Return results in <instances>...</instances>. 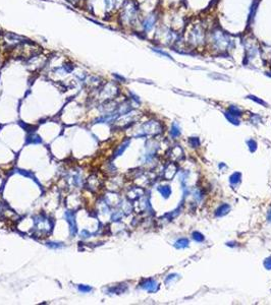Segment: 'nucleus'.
<instances>
[{
    "label": "nucleus",
    "instance_id": "1",
    "mask_svg": "<svg viewBox=\"0 0 271 305\" xmlns=\"http://www.w3.org/2000/svg\"><path fill=\"white\" fill-rule=\"evenodd\" d=\"M207 41L212 50L219 53H224L234 47V40L219 27L211 30V33L207 36Z\"/></svg>",
    "mask_w": 271,
    "mask_h": 305
},
{
    "label": "nucleus",
    "instance_id": "2",
    "mask_svg": "<svg viewBox=\"0 0 271 305\" xmlns=\"http://www.w3.org/2000/svg\"><path fill=\"white\" fill-rule=\"evenodd\" d=\"M140 17V8L138 3L134 0H127L123 5L119 12V23L123 27L136 26Z\"/></svg>",
    "mask_w": 271,
    "mask_h": 305
},
{
    "label": "nucleus",
    "instance_id": "3",
    "mask_svg": "<svg viewBox=\"0 0 271 305\" xmlns=\"http://www.w3.org/2000/svg\"><path fill=\"white\" fill-rule=\"evenodd\" d=\"M207 41V35L206 30L201 23H195L191 27L187 36V42L188 44L194 48L203 47L206 44Z\"/></svg>",
    "mask_w": 271,
    "mask_h": 305
},
{
    "label": "nucleus",
    "instance_id": "4",
    "mask_svg": "<svg viewBox=\"0 0 271 305\" xmlns=\"http://www.w3.org/2000/svg\"><path fill=\"white\" fill-rule=\"evenodd\" d=\"M158 37L160 41H162L164 44H173L176 41H178V35L174 30L168 29L166 27H161L157 30Z\"/></svg>",
    "mask_w": 271,
    "mask_h": 305
},
{
    "label": "nucleus",
    "instance_id": "5",
    "mask_svg": "<svg viewBox=\"0 0 271 305\" xmlns=\"http://www.w3.org/2000/svg\"><path fill=\"white\" fill-rule=\"evenodd\" d=\"M157 20H158V14L156 12H151V13L146 15L141 23L143 32L146 34L152 32L155 29V27H156Z\"/></svg>",
    "mask_w": 271,
    "mask_h": 305
},
{
    "label": "nucleus",
    "instance_id": "6",
    "mask_svg": "<svg viewBox=\"0 0 271 305\" xmlns=\"http://www.w3.org/2000/svg\"><path fill=\"white\" fill-rule=\"evenodd\" d=\"M245 48H246V59H247V62H251L255 59L256 57H258L259 55V48L258 46L256 45V42L255 41H247L246 42V45H245Z\"/></svg>",
    "mask_w": 271,
    "mask_h": 305
},
{
    "label": "nucleus",
    "instance_id": "7",
    "mask_svg": "<svg viewBox=\"0 0 271 305\" xmlns=\"http://www.w3.org/2000/svg\"><path fill=\"white\" fill-rule=\"evenodd\" d=\"M24 37H20L16 34H13V33H6L4 35V41L6 44L13 46V47H16V46L20 45V44H23L24 42Z\"/></svg>",
    "mask_w": 271,
    "mask_h": 305
},
{
    "label": "nucleus",
    "instance_id": "8",
    "mask_svg": "<svg viewBox=\"0 0 271 305\" xmlns=\"http://www.w3.org/2000/svg\"><path fill=\"white\" fill-rule=\"evenodd\" d=\"M74 69H75L74 63L66 62L64 64H62L61 66L56 67L54 70H55V72H58V73H60V74H68V73L74 71Z\"/></svg>",
    "mask_w": 271,
    "mask_h": 305
},
{
    "label": "nucleus",
    "instance_id": "9",
    "mask_svg": "<svg viewBox=\"0 0 271 305\" xmlns=\"http://www.w3.org/2000/svg\"><path fill=\"white\" fill-rule=\"evenodd\" d=\"M141 287L149 292H156L158 290V283L155 282L154 280L148 279V280H145L144 282L141 284Z\"/></svg>",
    "mask_w": 271,
    "mask_h": 305
},
{
    "label": "nucleus",
    "instance_id": "10",
    "mask_svg": "<svg viewBox=\"0 0 271 305\" xmlns=\"http://www.w3.org/2000/svg\"><path fill=\"white\" fill-rule=\"evenodd\" d=\"M104 5H105V10L108 12L117 10L116 1H115V0H104Z\"/></svg>",
    "mask_w": 271,
    "mask_h": 305
},
{
    "label": "nucleus",
    "instance_id": "11",
    "mask_svg": "<svg viewBox=\"0 0 271 305\" xmlns=\"http://www.w3.org/2000/svg\"><path fill=\"white\" fill-rule=\"evenodd\" d=\"M229 210H230L229 204L224 203V204H222V206H220L217 209V210H216V216H218V217L224 216V215H226V214L229 212Z\"/></svg>",
    "mask_w": 271,
    "mask_h": 305
},
{
    "label": "nucleus",
    "instance_id": "12",
    "mask_svg": "<svg viewBox=\"0 0 271 305\" xmlns=\"http://www.w3.org/2000/svg\"><path fill=\"white\" fill-rule=\"evenodd\" d=\"M65 218L68 219V222L71 225V233L75 234V218H74V215L71 213H66L65 214Z\"/></svg>",
    "mask_w": 271,
    "mask_h": 305
},
{
    "label": "nucleus",
    "instance_id": "13",
    "mask_svg": "<svg viewBox=\"0 0 271 305\" xmlns=\"http://www.w3.org/2000/svg\"><path fill=\"white\" fill-rule=\"evenodd\" d=\"M188 246H189V240L187 238H181V239H179L175 242L176 248H185Z\"/></svg>",
    "mask_w": 271,
    "mask_h": 305
},
{
    "label": "nucleus",
    "instance_id": "14",
    "mask_svg": "<svg viewBox=\"0 0 271 305\" xmlns=\"http://www.w3.org/2000/svg\"><path fill=\"white\" fill-rule=\"evenodd\" d=\"M151 49H152V51H153V52H155V53H157V54H159V55H161V56L166 57V58H168V59H172L171 56H170V55H169L168 53H167V52L163 51L162 49L157 48V47H152Z\"/></svg>",
    "mask_w": 271,
    "mask_h": 305
},
{
    "label": "nucleus",
    "instance_id": "15",
    "mask_svg": "<svg viewBox=\"0 0 271 305\" xmlns=\"http://www.w3.org/2000/svg\"><path fill=\"white\" fill-rule=\"evenodd\" d=\"M225 117H226L228 120H229L231 123H233V124H240V121H239V119H237L236 116H234L233 114H231V113L229 111H227V112H225Z\"/></svg>",
    "mask_w": 271,
    "mask_h": 305
},
{
    "label": "nucleus",
    "instance_id": "16",
    "mask_svg": "<svg viewBox=\"0 0 271 305\" xmlns=\"http://www.w3.org/2000/svg\"><path fill=\"white\" fill-rule=\"evenodd\" d=\"M159 191L164 197H168L171 194V189H170L169 186H161V187H159Z\"/></svg>",
    "mask_w": 271,
    "mask_h": 305
},
{
    "label": "nucleus",
    "instance_id": "17",
    "mask_svg": "<svg viewBox=\"0 0 271 305\" xmlns=\"http://www.w3.org/2000/svg\"><path fill=\"white\" fill-rule=\"evenodd\" d=\"M168 173L170 174L169 177H168V180H170L173 176H174V174L176 173V167H175L173 164H170V165H169V168L167 167V169H166V171H165V175H167V174H168Z\"/></svg>",
    "mask_w": 271,
    "mask_h": 305
},
{
    "label": "nucleus",
    "instance_id": "18",
    "mask_svg": "<svg viewBox=\"0 0 271 305\" xmlns=\"http://www.w3.org/2000/svg\"><path fill=\"white\" fill-rule=\"evenodd\" d=\"M230 183L231 184H236V183H239L240 182V173H233V175L230 176Z\"/></svg>",
    "mask_w": 271,
    "mask_h": 305
},
{
    "label": "nucleus",
    "instance_id": "19",
    "mask_svg": "<svg viewBox=\"0 0 271 305\" xmlns=\"http://www.w3.org/2000/svg\"><path fill=\"white\" fill-rule=\"evenodd\" d=\"M228 111H229L231 114H233L234 116H236V117H239V116L242 114V111H240V109L237 108V107H236V106H230Z\"/></svg>",
    "mask_w": 271,
    "mask_h": 305
},
{
    "label": "nucleus",
    "instance_id": "20",
    "mask_svg": "<svg viewBox=\"0 0 271 305\" xmlns=\"http://www.w3.org/2000/svg\"><path fill=\"white\" fill-rule=\"evenodd\" d=\"M181 134V130H179V127L178 126V124H172V127H171V135L173 137H176Z\"/></svg>",
    "mask_w": 271,
    "mask_h": 305
},
{
    "label": "nucleus",
    "instance_id": "21",
    "mask_svg": "<svg viewBox=\"0 0 271 305\" xmlns=\"http://www.w3.org/2000/svg\"><path fill=\"white\" fill-rule=\"evenodd\" d=\"M193 238L196 241H198V242H202V241H204V239H205L203 235L201 234L200 232H197V231L193 233Z\"/></svg>",
    "mask_w": 271,
    "mask_h": 305
},
{
    "label": "nucleus",
    "instance_id": "22",
    "mask_svg": "<svg viewBox=\"0 0 271 305\" xmlns=\"http://www.w3.org/2000/svg\"><path fill=\"white\" fill-rule=\"evenodd\" d=\"M189 142H190L191 145L193 146V148H197V146L199 145V143H200L199 142V139H198L197 137H192V138L189 140Z\"/></svg>",
    "mask_w": 271,
    "mask_h": 305
},
{
    "label": "nucleus",
    "instance_id": "23",
    "mask_svg": "<svg viewBox=\"0 0 271 305\" xmlns=\"http://www.w3.org/2000/svg\"><path fill=\"white\" fill-rule=\"evenodd\" d=\"M79 290H80L81 292H84V293H87V292H90L91 290V287L89 286H84V285H80L79 286Z\"/></svg>",
    "mask_w": 271,
    "mask_h": 305
},
{
    "label": "nucleus",
    "instance_id": "24",
    "mask_svg": "<svg viewBox=\"0 0 271 305\" xmlns=\"http://www.w3.org/2000/svg\"><path fill=\"white\" fill-rule=\"evenodd\" d=\"M264 265H265V267H266L267 270H271V256H269L268 258L265 259Z\"/></svg>",
    "mask_w": 271,
    "mask_h": 305
},
{
    "label": "nucleus",
    "instance_id": "25",
    "mask_svg": "<svg viewBox=\"0 0 271 305\" xmlns=\"http://www.w3.org/2000/svg\"><path fill=\"white\" fill-rule=\"evenodd\" d=\"M248 145L250 146V149H251V152H254L255 149H256V146H257V143H256L254 140H249Z\"/></svg>",
    "mask_w": 271,
    "mask_h": 305
},
{
    "label": "nucleus",
    "instance_id": "26",
    "mask_svg": "<svg viewBox=\"0 0 271 305\" xmlns=\"http://www.w3.org/2000/svg\"><path fill=\"white\" fill-rule=\"evenodd\" d=\"M116 1V8L117 9H120L121 7H123V5L126 3L127 0H115Z\"/></svg>",
    "mask_w": 271,
    "mask_h": 305
},
{
    "label": "nucleus",
    "instance_id": "27",
    "mask_svg": "<svg viewBox=\"0 0 271 305\" xmlns=\"http://www.w3.org/2000/svg\"><path fill=\"white\" fill-rule=\"evenodd\" d=\"M249 99H251L253 101H255V102H257V103H260V104H263V105H266V103L264 102V101H262V100H259L257 97H254V96H248Z\"/></svg>",
    "mask_w": 271,
    "mask_h": 305
},
{
    "label": "nucleus",
    "instance_id": "28",
    "mask_svg": "<svg viewBox=\"0 0 271 305\" xmlns=\"http://www.w3.org/2000/svg\"><path fill=\"white\" fill-rule=\"evenodd\" d=\"M69 2H71V3H78V2H80L81 0H68Z\"/></svg>",
    "mask_w": 271,
    "mask_h": 305
},
{
    "label": "nucleus",
    "instance_id": "29",
    "mask_svg": "<svg viewBox=\"0 0 271 305\" xmlns=\"http://www.w3.org/2000/svg\"><path fill=\"white\" fill-rule=\"evenodd\" d=\"M268 219H269V221L271 222V210H270L269 214H268Z\"/></svg>",
    "mask_w": 271,
    "mask_h": 305
}]
</instances>
